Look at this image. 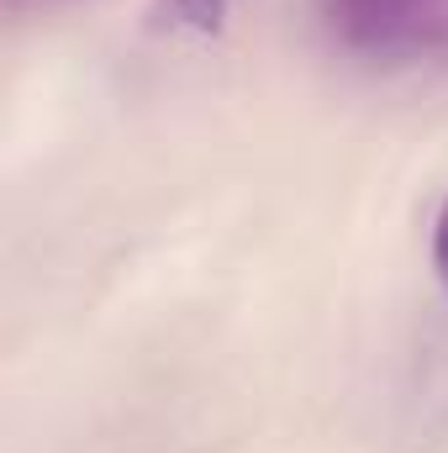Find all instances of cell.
Listing matches in <instances>:
<instances>
[{"label":"cell","instance_id":"1","mask_svg":"<svg viewBox=\"0 0 448 453\" xmlns=\"http://www.w3.org/2000/svg\"><path fill=\"white\" fill-rule=\"evenodd\" d=\"M337 48L364 58H422L448 48V0H317Z\"/></svg>","mask_w":448,"mask_h":453},{"label":"cell","instance_id":"2","mask_svg":"<svg viewBox=\"0 0 448 453\" xmlns=\"http://www.w3.org/2000/svg\"><path fill=\"white\" fill-rule=\"evenodd\" d=\"M227 0H158V21L164 27H190V32H212L222 21Z\"/></svg>","mask_w":448,"mask_h":453},{"label":"cell","instance_id":"3","mask_svg":"<svg viewBox=\"0 0 448 453\" xmlns=\"http://www.w3.org/2000/svg\"><path fill=\"white\" fill-rule=\"evenodd\" d=\"M433 269L448 285V201L438 206V222H433Z\"/></svg>","mask_w":448,"mask_h":453}]
</instances>
